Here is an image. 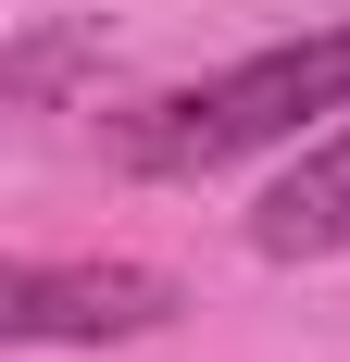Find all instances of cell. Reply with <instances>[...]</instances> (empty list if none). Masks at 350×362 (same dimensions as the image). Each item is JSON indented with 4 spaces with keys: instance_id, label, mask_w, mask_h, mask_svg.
Masks as SVG:
<instances>
[{
    "instance_id": "obj_1",
    "label": "cell",
    "mask_w": 350,
    "mask_h": 362,
    "mask_svg": "<svg viewBox=\"0 0 350 362\" xmlns=\"http://www.w3.org/2000/svg\"><path fill=\"white\" fill-rule=\"evenodd\" d=\"M325 125H350V13L113 112V163L125 175H225L250 150H313Z\"/></svg>"
},
{
    "instance_id": "obj_2",
    "label": "cell",
    "mask_w": 350,
    "mask_h": 362,
    "mask_svg": "<svg viewBox=\"0 0 350 362\" xmlns=\"http://www.w3.org/2000/svg\"><path fill=\"white\" fill-rule=\"evenodd\" d=\"M175 313H188V288L150 262H13V288H0L13 350H125V337H163Z\"/></svg>"
},
{
    "instance_id": "obj_3",
    "label": "cell",
    "mask_w": 350,
    "mask_h": 362,
    "mask_svg": "<svg viewBox=\"0 0 350 362\" xmlns=\"http://www.w3.org/2000/svg\"><path fill=\"white\" fill-rule=\"evenodd\" d=\"M250 250L263 262H350V125H325L250 213Z\"/></svg>"
}]
</instances>
